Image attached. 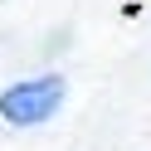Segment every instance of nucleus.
<instances>
[{
	"mask_svg": "<svg viewBox=\"0 0 151 151\" xmlns=\"http://www.w3.org/2000/svg\"><path fill=\"white\" fill-rule=\"evenodd\" d=\"M63 93H68V83L59 73H39V78L10 83L0 93V117L10 127H39V122H49L63 107Z\"/></svg>",
	"mask_w": 151,
	"mask_h": 151,
	"instance_id": "1",
	"label": "nucleus"
}]
</instances>
